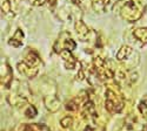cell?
<instances>
[{"label":"cell","mask_w":147,"mask_h":131,"mask_svg":"<svg viewBox=\"0 0 147 131\" xmlns=\"http://www.w3.org/2000/svg\"><path fill=\"white\" fill-rule=\"evenodd\" d=\"M73 4H76L77 6H82V4L85 3V0H72Z\"/></svg>","instance_id":"obj_18"},{"label":"cell","mask_w":147,"mask_h":131,"mask_svg":"<svg viewBox=\"0 0 147 131\" xmlns=\"http://www.w3.org/2000/svg\"><path fill=\"white\" fill-rule=\"evenodd\" d=\"M47 1H50V0H34L33 5H34V6H42V5H45Z\"/></svg>","instance_id":"obj_17"},{"label":"cell","mask_w":147,"mask_h":131,"mask_svg":"<svg viewBox=\"0 0 147 131\" xmlns=\"http://www.w3.org/2000/svg\"><path fill=\"white\" fill-rule=\"evenodd\" d=\"M120 17L129 22L138 21L145 11V0H120L114 6Z\"/></svg>","instance_id":"obj_1"},{"label":"cell","mask_w":147,"mask_h":131,"mask_svg":"<svg viewBox=\"0 0 147 131\" xmlns=\"http://www.w3.org/2000/svg\"><path fill=\"white\" fill-rule=\"evenodd\" d=\"M74 27H76V32H77V34L80 37V39L81 40L86 39V37H87L88 33H90V28L86 25H85V22L81 21V20H78V21H76Z\"/></svg>","instance_id":"obj_8"},{"label":"cell","mask_w":147,"mask_h":131,"mask_svg":"<svg viewBox=\"0 0 147 131\" xmlns=\"http://www.w3.org/2000/svg\"><path fill=\"white\" fill-rule=\"evenodd\" d=\"M24 62H25L28 67L31 68H35V69H39L40 65H41V60L40 57L38 56V54L34 53V52H30L25 59H24Z\"/></svg>","instance_id":"obj_6"},{"label":"cell","mask_w":147,"mask_h":131,"mask_svg":"<svg viewBox=\"0 0 147 131\" xmlns=\"http://www.w3.org/2000/svg\"><path fill=\"white\" fill-rule=\"evenodd\" d=\"M76 47H77V43H76L74 40L71 38L69 33L64 32V33H61V34H60V37H59L58 41L55 42V45H54V49H55L57 53H60L61 51H64V49H68V51L72 52L73 49L76 48Z\"/></svg>","instance_id":"obj_3"},{"label":"cell","mask_w":147,"mask_h":131,"mask_svg":"<svg viewBox=\"0 0 147 131\" xmlns=\"http://www.w3.org/2000/svg\"><path fill=\"white\" fill-rule=\"evenodd\" d=\"M133 37L136 40L140 41L144 45H147V27H140V28H136L133 32Z\"/></svg>","instance_id":"obj_11"},{"label":"cell","mask_w":147,"mask_h":131,"mask_svg":"<svg viewBox=\"0 0 147 131\" xmlns=\"http://www.w3.org/2000/svg\"><path fill=\"white\" fill-rule=\"evenodd\" d=\"M1 11L3 13L8 15V17H13L14 13L12 12V4L11 0H1Z\"/></svg>","instance_id":"obj_14"},{"label":"cell","mask_w":147,"mask_h":131,"mask_svg":"<svg viewBox=\"0 0 147 131\" xmlns=\"http://www.w3.org/2000/svg\"><path fill=\"white\" fill-rule=\"evenodd\" d=\"M105 108L108 112L114 114V112H120L125 106V102L124 98L120 94H117L115 91L107 89L106 90V95H105Z\"/></svg>","instance_id":"obj_2"},{"label":"cell","mask_w":147,"mask_h":131,"mask_svg":"<svg viewBox=\"0 0 147 131\" xmlns=\"http://www.w3.org/2000/svg\"><path fill=\"white\" fill-rule=\"evenodd\" d=\"M109 4H111V0H92V7L98 13L106 12Z\"/></svg>","instance_id":"obj_10"},{"label":"cell","mask_w":147,"mask_h":131,"mask_svg":"<svg viewBox=\"0 0 147 131\" xmlns=\"http://www.w3.org/2000/svg\"><path fill=\"white\" fill-rule=\"evenodd\" d=\"M22 41H24V32L20 28H18L16 31L13 37L8 40V45L12 46V47H16V48H18V47H20L22 45Z\"/></svg>","instance_id":"obj_9"},{"label":"cell","mask_w":147,"mask_h":131,"mask_svg":"<svg viewBox=\"0 0 147 131\" xmlns=\"http://www.w3.org/2000/svg\"><path fill=\"white\" fill-rule=\"evenodd\" d=\"M45 105L50 111L55 112L59 109V106H60V102L54 96H47V97H45Z\"/></svg>","instance_id":"obj_12"},{"label":"cell","mask_w":147,"mask_h":131,"mask_svg":"<svg viewBox=\"0 0 147 131\" xmlns=\"http://www.w3.org/2000/svg\"><path fill=\"white\" fill-rule=\"evenodd\" d=\"M132 52H133L132 47H129V46H122L121 48L119 49V52L117 53V60L118 61L126 60V59H128V56L132 54Z\"/></svg>","instance_id":"obj_13"},{"label":"cell","mask_w":147,"mask_h":131,"mask_svg":"<svg viewBox=\"0 0 147 131\" xmlns=\"http://www.w3.org/2000/svg\"><path fill=\"white\" fill-rule=\"evenodd\" d=\"M17 68H18V70H19V73H21V74H24V75H26V76H28V77H34L36 74H38V71H39V69H35V68H31V67H28L24 61L19 62L18 66H17Z\"/></svg>","instance_id":"obj_7"},{"label":"cell","mask_w":147,"mask_h":131,"mask_svg":"<svg viewBox=\"0 0 147 131\" xmlns=\"http://www.w3.org/2000/svg\"><path fill=\"white\" fill-rule=\"evenodd\" d=\"M59 54H60L61 59L64 60L65 67H66L67 69H74V68H76V66L78 65V61H77V59L73 56V54H72L71 51L64 49V51H61Z\"/></svg>","instance_id":"obj_5"},{"label":"cell","mask_w":147,"mask_h":131,"mask_svg":"<svg viewBox=\"0 0 147 131\" xmlns=\"http://www.w3.org/2000/svg\"><path fill=\"white\" fill-rule=\"evenodd\" d=\"M93 63H94V68H95L96 74L100 78L107 80V78H112L113 77L114 73L107 67V65H106V62H105V60L102 57H100V56L94 57Z\"/></svg>","instance_id":"obj_4"},{"label":"cell","mask_w":147,"mask_h":131,"mask_svg":"<svg viewBox=\"0 0 147 131\" xmlns=\"http://www.w3.org/2000/svg\"><path fill=\"white\" fill-rule=\"evenodd\" d=\"M72 124H73V118L72 117H64L63 120H61V122H60V125L63 126L64 129H68V128H71L72 126Z\"/></svg>","instance_id":"obj_16"},{"label":"cell","mask_w":147,"mask_h":131,"mask_svg":"<svg viewBox=\"0 0 147 131\" xmlns=\"http://www.w3.org/2000/svg\"><path fill=\"white\" fill-rule=\"evenodd\" d=\"M36 109H35V106L34 105H28V108L25 110V116L27 117V118H34L35 116H36Z\"/></svg>","instance_id":"obj_15"}]
</instances>
